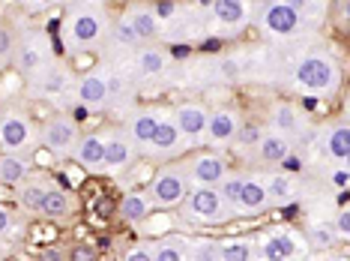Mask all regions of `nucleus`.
Instances as JSON below:
<instances>
[{
    "label": "nucleus",
    "mask_w": 350,
    "mask_h": 261,
    "mask_svg": "<svg viewBox=\"0 0 350 261\" xmlns=\"http://www.w3.org/2000/svg\"><path fill=\"white\" fill-rule=\"evenodd\" d=\"M105 34V18H102V12L96 10H72L66 15V30H63V36H66V49L69 51H84V49H93V45L102 39Z\"/></svg>",
    "instance_id": "obj_1"
},
{
    "label": "nucleus",
    "mask_w": 350,
    "mask_h": 261,
    "mask_svg": "<svg viewBox=\"0 0 350 261\" xmlns=\"http://www.w3.org/2000/svg\"><path fill=\"white\" fill-rule=\"evenodd\" d=\"M338 66L332 58H323V54H306L297 69H293V82H297L302 90L308 93H326L338 84Z\"/></svg>",
    "instance_id": "obj_2"
},
{
    "label": "nucleus",
    "mask_w": 350,
    "mask_h": 261,
    "mask_svg": "<svg viewBox=\"0 0 350 261\" xmlns=\"http://www.w3.org/2000/svg\"><path fill=\"white\" fill-rule=\"evenodd\" d=\"M230 213L234 210H228L219 189L213 186H198L195 192L186 195V204H183V216L192 223H225Z\"/></svg>",
    "instance_id": "obj_3"
},
{
    "label": "nucleus",
    "mask_w": 350,
    "mask_h": 261,
    "mask_svg": "<svg viewBox=\"0 0 350 261\" xmlns=\"http://www.w3.org/2000/svg\"><path fill=\"white\" fill-rule=\"evenodd\" d=\"M33 141H36L33 123L21 112H6L0 117V147L12 150V153H21V150L33 147Z\"/></svg>",
    "instance_id": "obj_4"
},
{
    "label": "nucleus",
    "mask_w": 350,
    "mask_h": 261,
    "mask_svg": "<svg viewBox=\"0 0 350 261\" xmlns=\"http://www.w3.org/2000/svg\"><path fill=\"white\" fill-rule=\"evenodd\" d=\"M186 195V174L180 169H162L150 184V199L162 208H174Z\"/></svg>",
    "instance_id": "obj_5"
},
{
    "label": "nucleus",
    "mask_w": 350,
    "mask_h": 261,
    "mask_svg": "<svg viewBox=\"0 0 350 261\" xmlns=\"http://www.w3.org/2000/svg\"><path fill=\"white\" fill-rule=\"evenodd\" d=\"M42 145L51 150V153L57 156H66L72 153L75 145H78V126L75 121H69V117H51L49 123L42 126Z\"/></svg>",
    "instance_id": "obj_6"
},
{
    "label": "nucleus",
    "mask_w": 350,
    "mask_h": 261,
    "mask_svg": "<svg viewBox=\"0 0 350 261\" xmlns=\"http://www.w3.org/2000/svg\"><path fill=\"white\" fill-rule=\"evenodd\" d=\"M260 25L273 36H288L299 27V12L284 3V0H269L264 10H260Z\"/></svg>",
    "instance_id": "obj_7"
},
{
    "label": "nucleus",
    "mask_w": 350,
    "mask_h": 261,
    "mask_svg": "<svg viewBox=\"0 0 350 261\" xmlns=\"http://www.w3.org/2000/svg\"><path fill=\"white\" fill-rule=\"evenodd\" d=\"M237 126H240V117L237 112H228V108H219V112L206 114V138H210V145H228L230 138H234Z\"/></svg>",
    "instance_id": "obj_8"
},
{
    "label": "nucleus",
    "mask_w": 350,
    "mask_h": 261,
    "mask_svg": "<svg viewBox=\"0 0 350 261\" xmlns=\"http://www.w3.org/2000/svg\"><path fill=\"white\" fill-rule=\"evenodd\" d=\"M189 177H192L198 186H216L219 180L225 177V162L213 153L195 156L192 165H189Z\"/></svg>",
    "instance_id": "obj_9"
},
{
    "label": "nucleus",
    "mask_w": 350,
    "mask_h": 261,
    "mask_svg": "<svg viewBox=\"0 0 350 261\" xmlns=\"http://www.w3.org/2000/svg\"><path fill=\"white\" fill-rule=\"evenodd\" d=\"M30 82H33V90L39 93V97H49V99L63 97V93H66V84H69L66 73L57 69V66H51V63H45L36 75H30Z\"/></svg>",
    "instance_id": "obj_10"
},
{
    "label": "nucleus",
    "mask_w": 350,
    "mask_h": 261,
    "mask_svg": "<svg viewBox=\"0 0 350 261\" xmlns=\"http://www.w3.org/2000/svg\"><path fill=\"white\" fill-rule=\"evenodd\" d=\"M183 145V132H180V126L168 121V117H162V121L156 123V132H153V138H150V153H174V150H180Z\"/></svg>",
    "instance_id": "obj_11"
},
{
    "label": "nucleus",
    "mask_w": 350,
    "mask_h": 261,
    "mask_svg": "<svg viewBox=\"0 0 350 261\" xmlns=\"http://www.w3.org/2000/svg\"><path fill=\"white\" fill-rule=\"evenodd\" d=\"M135 160V147H132V141H126V138H111L108 145H105V156H102V169L111 171V174H120L123 169H129Z\"/></svg>",
    "instance_id": "obj_12"
},
{
    "label": "nucleus",
    "mask_w": 350,
    "mask_h": 261,
    "mask_svg": "<svg viewBox=\"0 0 350 261\" xmlns=\"http://www.w3.org/2000/svg\"><path fill=\"white\" fill-rule=\"evenodd\" d=\"M75 160L78 165H84L87 171H102V156H105V141H102L99 136H84L78 138L75 145Z\"/></svg>",
    "instance_id": "obj_13"
},
{
    "label": "nucleus",
    "mask_w": 350,
    "mask_h": 261,
    "mask_svg": "<svg viewBox=\"0 0 350 261\" xmlns=\"http://www.w3.org/2000/svg\"><path fill=\"white\" fill-rule=\"evenodd\" d=\"M174 123L180 126V132L186 138H201L204 126H206V112L201 105H180L174 112Z\"/></svg>",
    "instance_id": "obj_14"
},
{
    "label": "nucleus",
    "mask_w": 350,
    "mask_h": 261,
    "mask_svg": "<svg viewBox=\"0 0 350 261\" xmlns=\"http://www.w3.org/2000/svg\"><path fill=\"white\" fill-rule=\"evenodd\" d=\"M237 204H243V213H260V210H267L269 195H267L264 180H258V177H243L240 201H237Z\"/></svg>",
    "instance_id": "obj_15"
},
{
    "label": "nucleus",
    "mask_w": 350,
    "mask_h": 261,
    "mask_svg": "<svg viewBox=\"0 0 350 261\" xmlns=\"http://www.w3.org/2000/svg\"><path fill=\"white\" fill-rule=\"evenodd\" d=\"M78 99L84 105H105L108 102V78L102 73H90L78 82Z\"/></svg>",
    "instance_id": "obj_16"
},
{
    "label": "nucleus",
    "mask_w": 350,
    "mask_h": 261,
    "mask_svg": "<svg viewBox=\"0 0 350 261\" xmlns=\"http://www.w3.org/2000/svg\"><path fill=\"white\" fill-rule=\"evenodd\" d=\"M30 177V162L25 156H15L12 150L6 156H0V184L6 186H21Z\"/></svg>",
    "instance_id": "obj_17"
},
{
    "label": "nucleus",
    "mask_w": 350,
    "mask_h": 261,
    "mask_svg": "<svg viewBox=\"0 0 350 261\" xmlns=\"http://www.w3.org/2000/svg\"><path fill=\"white\" fill-rule=\"evenodd\" d=\"M297 252H299L297 243H293L288 234H269L258 247V256L267 258V261H288V258L297 256Z\"/></svg>",
    "instance_id": "obj_18"
},
{
    "label": "nucleus",
    "mask_w": 350,
    "mask_h": 261,
    "mask_svg": "<svg viewBox=\"0 0 350 261\" xmlns=\"http://www.w3.org/2000/svg\"><path fill=\"white\" fill-rule=\"evenodd\" d=\"M15 63H18V69L30 78V75H36L39 69L45 66V63H49V58H45L42 45H36L33 39L27 36V39H21V45H18V60H15Z\"/></svg>",
    "instance_id": "obj_19"
},
{
    "label": "nucleus",
    "mask_w": 350,
    "mask_h": 261,
    "mask_svg": "<svg viewBox=\"0 0 350 261\" xmlns=\"http://www.w3.org/2000/svg\"><path fill=\"white\" fill-rule=\"evenodd\" d=\"M156 123H159V117L153 112L132 114V121H129V141H132V145H138V147H147L150 138H153V132H156Z\"/></svg>",
    "instance_id": "obj_20"
},
{
    "label": "nucleus",
    "mask_w": 350,
    "mask_h": 261,
    "mask_svg": "<svg viewBox=\"0 0 350 261\" xmlns=\"http://www.w3.org/2000/svg\"><path fill=\"white\" fill-rule=\"evenodd\" d=\"M213 15H216V21H221L228 27H240L249 18L243 0H213Z\"/></svg>",
    "instance_id": "obj_21"
},
{
    "label": "nucleus",
    "mask_w": 350,
    "mask_h": 261,
    "mask_svg": "<svg viewBox=\"0 0 350 261\" xmlns=\"http://www.w3.org/2000/svg\"><path fill=\"white\" fill-rule=\"evenodd\" d=\"M254 147H258L260 160H267V162H282L284 156H291V141L284 136H260V141Z\"/></svg>",
    "instance_id": "obj_22"
},
{
    "label": "nucleus",
    "mask_w": 350,
    "mask_h": 261,
    "mask_svg": "<svg viewBox=\"0 0 350 261\" xmlns=\"http://www.w3.org/2000/svg\"><path fill=\"white\" fill-rule=\"evenodd\" d=\"M189 249H192V243H189L186 237H168V240L153 247V258L156 261H183L189 256Z\"/></svg>",
    "instance_id": "obj_23"
},
{
    "label": "nucleus",
    "mask_w": 350,
    "mask_h": 261,
    "mask_svg": "<svg viewBox=\"0 0 350 261\" xmlns=\"http://www.w3.org/2000/svg\"><path fill=\"white\" fill-rule=\"evenodd\" d=\"M129 25L135 27L138 39H153L159 34V18H156L153 10H147V6H138V10L129 12Z\"/></svg>",
    "instance_id": "obj_24"
},
{
    "label": "nucleus",
    "mask_w": 350,
    "mask_h": 261,
    "mask_svg": "<svg viewBox=\"0 0 350 261\" xmlns=\"http://www.w3.org/2000/svg\"><path fill=\"white\" fill-rule=\"evenodd\" d=\"M147 213H150V201H147V195H141V192H129L120 201V216L126 223H141Z\"/></svg>",
    "instance_id": "obj_25"
},
{
    "label": "nucleus",
    "mask_w": 350,
    "mask_h": 261,
    "mask_svg": "<svg viewBox=\"0 0 350 261\" xmlns=\"http://www.w3.org/2000/svg\"><path fill=\"white\" fill-rule=\"evenodd\" d=\"M69 210H72V201L66 199V192H60V189H45L42 210L39 213H45V216H51V219H63Z\"/></svg>",
    "instance_id": "obj_26"
},
{
    "label": "nucleus",
    "mask_w": 350,
    "mask_h": 261,
    "mask_svg": "<svg viewBox=\"0 0 350 261\" xmlns=\"http://www.w3.org/2000/svg\"><path fill=\"white\" fill-rule=\"evenodd\" d=\"M258 256V247L252 240H230L219 243V261H249Z\"/></svg>",
    "instance_id": "obj_27"
},
{
    "label": "nucleus",
    "mask_w": 350,
    "mask_h": 261,
    "mask_svg": "<svg viewBox=\"0 0 350 261\" xmlns=\"http://www.w3.org/2000/svg\"><path fill=\"white\" fill-rule=\"evenodd\" d=\"M326 150H329L332 160L347 162V156H350V132H347V126H336V129L326 136Z\"/></svg>",
    "instance_id": "obj_28"
},
{
    "label": "nucleus",
    "mask_w": 350,
    "mask_h": 261,
    "mask_svg": "<svg viewBox=\"0 0 350 261\" xmlns=\"http://www.w3.org/2000/svg\"><path fill=\"white\" fill-rule=\"evenodd\" d=\"M165 66H168V60H165L162 51H156V49L138 51V73L141 75H159Z\"/></svg>",
    "instance_id": "obj_29"
},
{
    "label": "nucleus",
    "mask_w": 350,
    "mask_h": 261,
    "mask_svg": "<svg viewBox=\"0 0 350 261\" xmlns=\"http://www.w3.org/2000/svg\"><path fill=\"white\" fill-rule=\"evenodd\" d=\"M45 189L49 186H42V184H21V192H18V199H21V208L25 210H42V199H45Z\"/></svg>",
    "instance_id": "obj_30"
},
{
    "label": "nucleus",
    "mask_w": 350,
    "mask_h": 261,
    "mask_svg": "<svg viewBox=\"0 0 350 261\" xmlns=\"http://www.w3.org/2000/svg\"><path fill=\"white\" fill-rule=\"evenodd\" d=\"M273 123H275V129L282 132L284 138L297 132V114H293V108H291V105H275V112H273Z\"/></svg>",
    "instance_id": "obj_31"
},
{
    "label": "nucleus",
    "mask_w": 350,
    "mask_h": 261,
    "mask_svg": "<svg viewBox=\"0 0 350 261\" xmlns=\"http://www.w3.org/2000/svg\"><path fill=\"white\" fill-rule=\"evenodd\" d=\"M240 189H243V177H221L219 180V195L230 210H234V204L240 201Z\"/></svg>",
    "instance_id": "obj_32"
},
{
    "label": "nucleus",
    "mask_w": 350,
    "mask_h": 261,
    "mask_svg": "<svg viewBox=\"0 0 350 261\" xmlns=\"http://www.w3.org/2000/svg\"><path fill=\"white\" fill-rule=\"evenodd\" d=\"M264 186H267L269 201H284L291 195V180L288 177H269V180H264Z\"/></svg>",
    "instance_id": "obj_33"
},
{
    "label": "nucleus",
    "mask_w": 350,
    "mask_h": 261,
    "mask_svg": "<svg viewBox=\"0 0 350 261\" xmlns=\"http://www.w3.org/2000/svg\"><path fill=\"white\" fill-rule=\"evenodd\" d=\"M189 258H195V261L219 258V243L216 240H198V243H192V249H189Z\"/></svg>",
    "instance_id": "obj_34"
},
{
    "label": "nucleus",
    "mask_w": 350,
    "mask_h": 261,
    "mask_svg": "<svg viewBox=\"0 0 350 261\" xmlns=\"http://www.w3.org/2000/svg\"><path fill=\"white\" fill-rule=\"evenodd\" d=\"M114 42L117 45H138V34H135V27L129 25V18H120L114 25Z\"/></svg>",
    "instance_id": "obj_35"
},
{
    "label": "nucleus",
    "mask_w": 350,
    "mask_h": 261,
    "mask_svg": "<svg viewBox=\"0 0 350 261\" xmlns=\"http://www.w3.org/2000/svg\"><path fill=\"white\" fill-rule=\"evenodd\" d=\"M260 136H264V132H260V126H252V123L237 126V132H234V138L240 141L243 147H254L260 141Z\"/></svg>",
    "instance_id": "obj_36"
},
{
    "label": "nucleus",
    "mask_w": 350,
    "mask_h": 261,
    "mask_svg": "<svg viewBox=\"0 0 350 261\" xmlns=\"http://www.w3.org/2000/svg\"><path fill=\"white\" fill-rule=\"evenodd\" d=\"M308 237H312V243H314V247H321V249H326V247H332V243H336L332 225H314L312 232H308Z\"/></svg>",
    "instance_id": "obj_37"
},
{
    "label": "nucleus",
    "mask_w": 350,
    "mask_h": 261,
    "mask_svg": "<svg viewBox=\"0 0 350 261\" xmlns=\"http://www.w3.org/2000/svg\"><path fill=\"white\" fill-rule=\"evenodd\" d=\"M12 54V36L6 27H0V58H10Z\"/></svg>",
    "instance_id": "obj_38"
},
{
    "label": "nucleus",
    "mask_w": 350,
    "mask_h": 261,
    "mask_svg": "<svg viewBox=\"0 0 350 261\" xmlns=\"http://www.w3.org/2000/svg\"><path fill=\"white\" fill-rule=\"evenodd\" d=\"M338 234L350 237V210L347 208H341V213H338Z\"/></svg>",
    "instance_id": "obj_39"
},
{
    "label": "nucleus",
    "mask_w": 350,
    "mask_h": 261,
    "mask_svg": "<svg viewBox=\"0 0 350 261\" xmlns=\"http://www.w3.org/2000/svg\"><path fill=\"white\" fill-rule=\"evenodd\" d=\"M126 258L129 261H147V258H153V247H138V249H132Z\"/></svg>",
    "instance_id": "obj_40"
},
{
    "label": "nucleus",
    "mask_w": 350,
    "mask_h": 261,
    "mask_svg": "<svg viewBox=\"0 0 350 261\" xmlns=\"http://www.w3.org/2000/svg\"><path fill=\"white\" fill-rule=\"evenodd\" d=\"M174 15V3L171 0H159L156 3V18H171Z\"/></svg>",
    "instance_id": "obj_41"
},
{
    "label": "nucleus",
    "mask_w": 350,
    "mask_h": 261,
    "mask_svg": "<svg viewBox=\"0 0 350 261\" xmlns=\"http://www.w3.org/2000/svg\"><path fill=\"white\" fill-rule=\"evenodd\" d=\"M10 228H12V216H10V210L0 208V237L10 234Z\"/></svg>",
    "instance_id": "obj_42"
},
{
    "label": "nucleus",
    "mask_w": 350,
    "mask_h": 261,
    "mask_svg": "<svg viewBox=\"0 0 350 261\" xmlns=\"http://www.w3.org/2000/svg\"><path fill=\"white\" fill-rule=\"evenodd\" d=\"M284 3H288V6H293V10H297V12L302 15L306 10H312V6H314V0H284Z\"/></svg>",
    "instance_id": "obj_43"
},
{
    "label": "nucleus",
    "mask_w": 350,
    "mask_h": 261,
    "mask_svg": "<svg viewBox=\"0 0 350 261\" xmlns=\"http://www.w3.org/2000/svg\"><path fill=\"white\" fill-rule=\"evenodd\" d=\"M332 184H336L338 189H347V171H345V169H341V171L336 174V177H332Z\"/></svg>",
    "instance_id": "obj_44"
},
{
    "label": "nucleus",
    "mask_w": 350,
    "mask_h": 261,
    "mask_svg": "<svg viewBox=\"0 0 350 261\" xmlns=\"http://www.w3.org/2000/svg\"><path fill=\"white\" fill-rule=\"evenodd\" d=\"M189 51H192L189 45H174V49H171L174 58H189Z\"/></svg>",
    "instance_id": "obj_45"
},
{
    "label": "nucleus",
    "mask_w": 350,
    "mask_h": 261,
    "mask_svg": "<svg viewBox=\"0 0 350 261\" xmlns=\"http://www.w3.org/2000/svg\"><path fill=\"white\" fill-rule=\"evenodd\" d=\"M219 45H221V42H219V39H206V42H204V51H216V49H219Z\"/></svg>",
    "instance_id": "obj_46"
},
{
    "label": "nucleus",
    "mask_w": 350,
    "mask_h": 261,
    "mask_svg": "<svg viewBox=\"0 0 350 261\" xmlns=\"http://www.w3.org/2000/svg\"><path fill=\"white\" fill-rule=\"evenodd\" d=\"M314 105H317V99H314V97L302 99V108H306V112H314Z\"/></svg>",
    "instance_id": "obj_47"
},
{
    "label": "nucleus",
    "mask_w": 350,
    "mask_h": 261,
    "mask_svg": "<svg viewBox=\"0 0 350 261\" xmlns=\"http://www.w3.org/2000/svg\"><path fill=\"white\" fill-rule=\"evenodd\" d=\"M42 258H49V261H57V258H63L57 249H49V252H42Z\"/></svg>",
    "instance_id": "obj_48"
},
{
    "label": "nucleus",
    "mask_w": 350,
    "mask_h": 261,
    "mask_svg": "<svg viewBox=\"0 0 350 261\" xmlns=\"http://www.w3.org/2000/svg\"><path fill=\"white\" fill-rule=\"evenodd\" d=\"M75 258H93V252L81 247V249H75Z\"/></svg>",
    "instance_id": "obj_49"
},
{
    "label": "nucleus",
    "mask_w": 350,
    "mask_h": 261,
    "mask_svg": "<svg viewBox=\"0 0 350 261\" xmlns=\"http://www.w3.org/2000/svg\"><path fill=\"white\" fill-rule=\"evenodd\" d=\"M33 6H51V3H57V0H30Z\"/></svg>",
    "instance_id": "obj_50"
},
{
    "label": "nucleus",
    "mask_w": 350,
    "mask_h": 261,
    "mask_svg": "<svg viewBox=\"0 0 350 261\" xmlns=\"http://www.w3.org/2000/svg\"><path fill=\"white\" fill-rule=\"evenodd\" d=\"M84 117H87V108H84V105L75 108V121H84Z\"/></svg>",
    "instance_id": "obj_51"
},
{
    "label": "nucleus",
    "mask_w": 350,
    "mask_h": 261,
    "mask_svg": "<svg viewBox=\"0 0 350 261\" xmlns=\"http://www.w3.org/2000/svg\"><path fill=\"white\" fill-rule=\"evenodd\" d=\"M78 3H96V0H78Z\"/></svg>",
    "instance_id": "obj_52"
},
{
    "label": "nucleus",
    "mask_w": 350,
    "mask_h": 261,
    "mask_svg": "<svg viewBox=\"0 0 350 261\" xmlns=\"http://www.w3.org/2000/svg\"><path fill=\"white\" fill-rule=\"evenodd\" d=\"M201 3H210V0H201Z\"/></svg>",
    "instance_id": "obj_53"
}]
</instances>
